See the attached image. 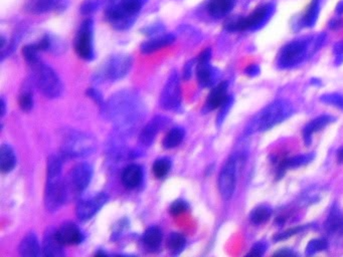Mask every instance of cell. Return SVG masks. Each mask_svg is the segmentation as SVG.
<instances>
[{
    "mask_svg": "<svg viewBox=\"0 0 343 257\" xmlns=\"http://www.w3.org/2000/svg\"><path fill=\"white\" fill-rule=\"evenodd\" d=\"M336 13L338 15H342L343 14V0H341V1L338 2V4L336 5Z\"/></svg>",
    "mask_w": 343,
    "mask_h": 257,
    "instance_id": "48",
    "label": "cell"
},
{
    "mask_svg": "<svg viewBox=\"0 0 343 257\" xmlns=\"http://www.w3.org/2000/svg\"><path fill=\"white\" fill-rule=\"evenodd\" d=\"M162 231L158 227H149L142 236L143 245L150 251L157 250L162 242Z\"/></svg>",
    "mask_w": 343,
    "mask_h": 257,
    "instance_id": "27",
    "label": "cell"
},
{
    "mask_svg": "<svg viewBox=\"0 0 343 257\" xmlns=\"http://www.w3.org/2000/svg\"><path fill=\"white\" fill-rule=\"evenodd\" d=\"M294 113L292 104L286 100H277L268 105L256 116L248 128V134L265 132L289 119Z\"/></svg>",
    "mask_w": 343,
    "mask_h": 257,
    "instance_id": "3",
    "label": "cell"
},
{
    "mask_svg": "<svg viewBox=\"0 0 343 257\" xmlns=\"http://www.w3.org/2000/svg\"><path fill=\"white\" fill-rule=\"evenodd\" d=\"M88 94L91 96V98L95 100L96 103H98V104H100V106H102V98L97 90H95L94 88H90L88 90Z\"/></svg>",
    "mask_w": 343,
    "mask_h": 257,
    "instance_id": "44",
    "label": "cell"
},
{
    "mask_svg": "<svg viewBox=\"0 0 343 257\" xmlns=\"http://www.w3.org/2000/svg\"><path fill=\"white\" fill-rule=\"evenodd\" d=\"M97 8V4L96 2H94V1H87L85 2L82 6H81V11L83 14H90L92 13L94 10H96Z\"/></svg>",
    "mask_w": 343,
    "mask_h": 257,
    "instance_id": "42",
    "label": "cell"
},
{
    "mask_svg": "<svg viewBox=\"0 0 343 257\" xmlns=\"http://www.w3.org/2000/svg\"><path fill=\"white\" fill-rule=\"evenodd\" d=\"M337 161L338 163H343V147L339 149V151L337 152Z\"/></svg>",
    "mask_w": 343,
    "mask_h": 257,
    "instance_id": "49",
    "label": "cell"
},
{
    "mask_svg": "<svg viewBox=\"0 0 343 257\" xmlns=\"http://www.w3.org/2000/svg\"><path fill=\"white\" fill-rule=\"evenodd\" d=\"M269 14V5L258 6L247 17H233L225 22V28L229 31H245L261 26Z\"/></svg>",
    "mask_w": 343,
    "mask_h": 257,
    "instance_id": "9",
    "label": "cell"
},
{
    "mask_svg": "<svg viewBox=\"0 0 343 257\" xmlns=\"http://www.w3.org/2000/svg\"><path fill=\"white\" fill-rule=\"evenodd\" d=\"M319 6H320V0H312L301 20L302 26H305V27L314 26L319 14Z\"/></svg>",
    "mask_w": 343,
    "mask_h": 257,
    "instance_id": "29",
    "label": "cell"
},
{
    "mask_svg": "<svg viewBox=\"0 0 343 257\" xmlns=\"http://www.w3.org/2000/svg\"><path fill=\"white\" fill-rule=\"evenodd\" d=\"M67 0H28L25 4V9L35 14L46 13L49 11H56L66 9Z\"/></svg>",
    "mask_w": 343,
    "mask_h": 257,
    "instance_id": "17",
    "label": "cell"
},
{
    "mask_svg": "<svg viewBox=\"0 0 343 257\" xmlns=\"http://www.w3.org/2000/svg\"><path fill=\"white\" fill-rule=\"evenodd\" d=\"M271 216V210L266 206H259L255 208L249 215L252 223L254 224H263L269 220Z\"/></svg>",
    "mask_w": 343,
    "mask_h": 257,
    "instance_id": "34",
    "label": "cell"
},
{
    "mask_svg": "<svg viewBox=\"0 0 343 257\" xmlns=\"http://www.w3.org/2000/svg\"><path fill=\"white\" fill-rule=\"evenodd\" d=\"M334 120L335 119L333 117L328 116V115H323V116H320V117H318V118H316L314 120H312L304 128V130H303V137H304L305 144L307 146H309L310 143H311L312 135H313L316 132L321 131L323 128L327 127L329 124L334 122Z\"/></svg>",
    "mask_w": 343,
    "mask_h": 257,
    "instance_id": "21",
    "label": "cell"
},
{
    "mask_svg": "<svg viewBox=\"0 0 343 257\" xmlns=\"http://www.w3.org/2000/svg\"><path fill=\"white\" fill-rule=\"evenodd\" d=\"M275 254L276 255H293L294 253L289 251V249H287L286 251H277Z\"/></svg>",
    "mask_w": 343,
    "mask_h": 257,
    "instance_id": "50",
    "label": "cell"
},
{
    "mask_svg": "<svg viewBox=\"0 0 343 257\" xmlns=\"http://www.w3.org/2000/svg\"><path fill=\"white\" fill-rule=\"evenodd\" d=\"M211 57V49L205 48L202 50L197 58L196 76L198 83L202 86H209L213 82V70L210 67L209 60Z\"/></svg>",
    "mask_w": 343,
    "mask_h": 257,
    "instance_id": "15",
    "label": "cell"
},
{
    "mask_svg": "<svg viewBox=\"0 0 343 257\" xmlns=\"http://www.w3.org/2000/svg\"><path fill=\"white\" fill-rule=\"evenodd\" d=\"M96 148V141L86 133L70 132L62 141L61 152L67 157H84L92 154Z\"/></svg>",
    "mask_w": 343,
    "mask_h": 257,
    "instance_id": "7",
    "label": "cell"
},
{
    "mask_svg": "<svg viewBox=\"0 0 343 257\" xmlns=\"http://www.w3.org/2000/svg\"><path fill=\"white\" fill-rule=\"evenodd\" d=\"M62 245L55 236V230H49L46 233L43 241V254L49 257H58L65 255V251L62 250Z\"/></svg>",
    "mask_w": 343,
    "mask_h": 257,
    "instance_id": "22",
    "label": "cell"
},
{
    "mask_svg": "<svg viewBox=\"0 0 343 257\" xmlns=\"http://www.w3.org/2000/svg\"><path fill=\"white\" fill-rule=\"evenodd\" d=\"M187 209H189V206H187L186 202H184L183 200H175L171 204L169 211H170V214L172 216H178V215L184 213Z\"/></svg>",
    "mask_w": 343,
    "mask_h": 257,
    "instance_id": "40",
    "label": "cell"
},
{
    "mask_svg": "<svg viewBox=\"0 0 343 257\" xmlns=\"http://www.w3.org/2000/svg\"><path fill=\"white\" fill-rule=\"evenodd\" d=\"M142 7V0H109L105 14L113 27L119 30L132 25Z\"/></svg>",
    "mask_w": 343,
    "mask_h": 257,
    "instance_id": "4",
    "label": "cell"
},
{
    "mask_svg": "<svg viewBox=\"0 0 343 257\" xmlns=\"http://www.w3.org/2000/svg\"><path fill=\"white\" fill-rule=\"evenodd\" d=\"M75 50L77 54L86 60L94 56L93 48V20L87 18L81 24L75 39Z\"/></svg>",
    "mask_w": 343,
    "mask_h": 257,
    "instance_id": "11",
    "label": "cell"
},
{
    "mask_svg": "<svg viewBox=\"0 0 343 257\" xmlns=\"http://www.w3.org/2000/svg\"><path fill=\"white\" fill-rule=\"evenodd\" d=\"M104 108L107 115L120 128H129L139 120L141 115L139 100L131 91H122L112 96Z\"/></svg>",
    "mask_w": 343,
    "mask_h": 257,
    "instance_id": "1",
    "label": "cell"
},
{
    "mask_svg": "<svg viewBox=\"0 0 343 257\" xmlns=\"http://www.w3.org/2000/svg\"><path fill=\"white\" fill-rule=\"evenodd\" d=\"M167 123H168V119H166L165 117L157 116L154 119H152L144 127V128L140 134L139 139L141 144L144 146H150L153 143L155 137L157 136V134L159 133L161 128L167 125Z\"/></svg>",
    "mask_w": 343,
    "mask_h": 257,
    "instance_id": "18",
    "label": "cell"
},
{
    "mask_svg": "<svg viewBox=\"0 0 343 257\" xmlns=\"http://www.w3.org/2000/svg\"><path fill=\"white\" fill-rule=\"evenodd\" d=\"M230 99L228 94V83L223 82L211 89L206 101V107L209 110L222 108Z\"/></svg>",
    "mask_w": 343,
    "mask_h": 257,
    "instance_id": "19",
    "label": "cell"
},
{
    "mask_svg": "<svg viewBox=\"0 0 343 257\" xmlns=\"http://www.w3.org/2000/svg\"><path fill=\"white\" fill-rule=\"evenodd\" d=\"M122 183L127 189L137 188L143 179L142 168L137 164H131L124 169L122 173Z\"/></svg>",
    "mask_w": 343,
    "mask_h": 257,
    "instance_id": "20",
    "label": "cell"
},
{
    "mask_svg": "<svg viewBox=\"0 0 343 257\" xmlns=\"http://www.w3.org/2000/svg\"><path fill=\"white\" fill-rule=\"evenodd\" d=\"M170 161L166 158L157 159L152 166V172L157 179L164 178L170 171Z\"/></svg>",
    "mask_w": 343,
    "mask_h": 257,
    "instance_id": "33",
    "label": "cell"
},
{
    "mask_svg": "<svg viewBox=\"0 0 343 257\" xmlns=\"http://www.w3.org/2000/svg\"><path fill=\"white\" fill-rule=\"evenodd\" d=\"M327 241L325 239H313L311 240L306 247V254L313 255L317 252L323 251L327 248Z\"/></svg>",
    "mask_w": 343,
    "mask_h": 257,
    "instance_id": "35",
    "label": "cell"
},
{
    "mask_svg": "<svg viewBox=\"0 0 343 257\" xmlns=\"http://www.w3.org/2000/svg\"><path fill=\"white\" fill-rule=\"evenodd\" d=\"M186 244L185 237L177 232H172L166 241V246L168 250L173 254H178L184 248Z\"/></svg>",
    "mask_w": 343,
    "mask_h": 257,
    "instance_id": "32",
    "label": "cell"
},
{
    "mask_svg": "<svg viewBox=\"0 0 343 257\" xmlns=\"http://www.w3.org/2000/svg\"><path fill=\"white\" fill-rule=\"evenodd\" d=\"M93 177V168L88 163H80L69 172L64 179L65 203L70 202L81 195L89 186Z\"/></svg>",
    "mask_w": 343,
    "mask_h": 257,
    "instance_id": "6",
    "label": "cell"
},
{
    "mask_svg": "<svg viewBox=\"0 0 343 257\" xmlns=\"http://www.w3.org/2000/svg\"><path fill=\"white\" fill-rule=\"evenodd\" d=\"M16 164V157L9 145L3 144L0 149V170L3 174L11 172Z\"/></svg>",
    "mask_w": 343,
    "mask_h": 257,
    "instance_id": "26",
    "label": "cell"
},
{
    "mask_svg": "<svg viewBox=\"0 0 343 257\" xmlns=\"http://www.w3.org/2000/svg\"><path fill=\"white\" fill-rule=\"evenodd\" d=\"M235 3L236 0H210L207 10L212 17L222 18L232 11Z\"/></svg>",
    "mask_w": 343,
    "mask_h": 257,
    "instance_id": "25",
    "label": "cell"
},
{
    "mask_svg": "<svg viewBox=\"0 0 343 257\" xmlns=\"http://www.w3.org/2000/svg\"><path fill=\"white\" fill-rule=\"evenodd\" d=\"M18 103H19V107L21 108L22 111L24 112H28L34 107V98H33V93H31L30 90H24L20 93L19 99H18Z\"/></svg>",
    "mask_w": 343,
    "mask_h": 257,
    "instance_id": "36",
    "label": "cell"
},
{
    "mask_svg": "<svg viewBox=\"0 0 343 257\" xmlns=\"http://www.w3.org/2000/svg\"><path fill=\"white\" fill-rule=\"evenodd\" d=\"M29 67L33 73V80L40 91L48 99H55L61 94L62 84L57 74L40 59Z\"/></svg>",
    "mask_w": 343,
    "mask_h": 257,
    "instance_id": "5",
    "label": "cell"
},
{
    "mask_svg": "<svg viewBox=\"0 0 343 257\" xmlns=\"http://www.w3.org/2000/svg\"><path fill=\"white\" fill-rule=\"evenodd\" d=\"M181 102V89L178 74L173 72L167 80L161 95L160 106L165 110H173L179 107Z\"/></svg>",
    "mask_w": 343,
    "mask_h": 257,
    "instance_id": "13",
    "label": "cell"
},
{
    "mask_svg": "<svg viewBox=\"0 0 343 257\" xmlns=\"http://www.w3.org/2000/svg\"><path fill=\"white\" fill-rule=\"evenodd\" d=\"M5 112H6V110H5V102H4V99L2 98L1 99V117H4Z\"/></svg>",
    "mask_w": 343,
    "mask_h": 257,
    "instance_id": "51",
    "label": "cell"
},
{
    "mask_svg": "<svg viewBox=\"0 0 343 257\" xmlns=\"http://www.w3.org/2000/svg\"><path fill=\"white\" fill-rule=\"evenodd\" d=\"M343 26V19L342 18H334L329 22V27L332 30L339 29Z\"/></svg>",
    "mask_w": 343,
    "mask_h": 257,
    "instance_id": "45",
    "label": "cell"
},
{
    "mask_svg": "<svg viewBox=\"0 0 343 257\" xmlns=\"http://www.w3.org/2000/svg\"><path fill=\"white\" fill-rule=\"evenodd\" d=\"M174 41L175 38L172 35H163L156 37L144 42L140 46V51L143 54H150L171 44Z\"/></svg>",
    "mask_w": 343,
    "mask_h": 257,
    "instance_id": "23",
    "label": "cell"
},
{
    "mask_svg": "<svg viewBox=\"0 0 343 257\" xmlns=\"http://www.w3.org/2000/svg\"><path fill=\"white\" fill-rule=\"evenodd\" d=\"M266 249H267V246H266V244H265V243H263V242L257 243V244H255V245L253 246V248H252L251 252L248 253V255L261 256V255H263V254L265 253Z\"/></svg>",
    "mask_w": 343,
    "mask_h": 257,
    "instance_id": "41",
    "label": "cell"
},
{
    "mask_svg": "<svg viewBox=\"0 0 343 257\" xmlns=\"http://www.w3.org/2000/svg\"><path fill=\"white\" fill-rule=\"evenodd\" d=\"M259 73H260V68L257 66V64H251V66H248L245 69V74L249 77H255L259 75Z\"/></svg>",
    "mask_w": 343,
    "mask_h": 257,
    "instance_id": "43",
    "label": "cell"
},
{
    "mask_svg": "<svg viewBox=\"0 0 343 257\" xmlns=\"http://www.w3.org/2000/svg\"><path fill=\"white\" fill-rule=\"evenodd\" d=\"M61 158L52 155L48 160L47 185L45 191V205L48 211H56L62 204L64 198V179L61 178Z\"/></svg>",
    "mask_w": 343,
    "mask_h": 257,
    "instance_id": "2",
    "label": "cell"
},
{
    "mask_svg": "<svg viewBox=\"0 0 343 257\" xmlns=\"http://www.w3.org/2000/svg\"><path fill=\"white\" fill-rule=\"evenodd\" d=\"M132 67L130 55L118 54L109 57L97 73V79L101 81H117L126 76Z\"/></svg>",
    "mask_w": 343,
    "mask_h": 257,
    "instance_id": "8",
    "label": "cell"
},
{
    "mask_svg": "<svg viewBox=\"0 0 343 257\" xmlns=\"http://www.w3.org/2000/svg\"><path fill=\"white\" fill-rule=\"evenodd\" d=\"M39 48L37 46L36 43L34 44H28V45H25L23 48H22V54H23V57L25 58V60L27 61L28 64L30 63H34L36 61L39 60V57H38V52H39Z\"/></svg>",
    "mask_w": 343,
    "mask_h": 257,
    "instance_id": "37",
    "label": "cell"
},
{
    "mask_svg": "<svg viewBox=\"0 0 343 257\" xmlns=\"http://www.w3.org/2000/svg\"><path fill=\"white\" fill-rule=\"evenodd\" d=\"M325 227L331 233L337 232L343 228V215L338 208L333 207L331 209V212L325 223Z\"/></svg>",
    "mask_w": 343,
    "mask_h": 257,
    "instance_id": "30",
    "label": "cell"
},
{
    "mask_svg": "<svg viewBox=\"0 0 343 257\" xmlns=\"http://www.w3.org/2000/svg\"><path fill=\"white\" fill-rule=\"evenodd\" d=\"M313 157H314L313 155L309 154V155H298L292 158L283 159L279 163L278 171L284 172L286 169H289V168H297V167L306 165L309 162H311V160L313 159Z\"/></svg>",
    "mask_w": 343,
    "mask_h": 257,
    "instance_id": "28",
    "label": "cell"
},
{
    "mask_svg": "<svg viewBox=\"0 0 343 257\" xmlns=\"http://www.w3.org/2000/svg\"><path fill=\"white\" fill-rule=\"evenodd\" d=\"M333 52L335 53L336 56L343 55V42H338L334 46H333Z\"/></svg>",
    "mask_w": 343,
    "mask_h": 257,
    "instance_id": "47",
    "label": "cell"
},
{
    "mask_svg": "<svg viewBox=\"0 0 343 257\" xmlns=\"http://www.w3.org/2000/svg\"><path fill=\"white\" fill-rule=\"evenodd\" d=\"M194 61H189L186 64H185V67H184V72H183V77L185 80H189L192 76V72H193V63Z\"/></svg>",
    "mask_w": 343,
    "mask_h": 257,
    "instance_id": "46",
    "label": "cell"
},
{
    "mask_svg": "<svg viewBox=\"0 0 343 257\" xmlns=\"http://www.w3.org/2000/svg\"><path fill=\"white\" fill-rule=\"evenodd\" d=\"M239 168V161L232 156L224 165L220 176H218V190L225 200H229L234 195L237 186V175Z\"/></svg>",
    "mask_w": 343,
    "mask_h": 257,
    "instance_id": "10",
    "label": "cell"
},
{
    "mask_svg": "<svg viewBox=\"0 0 343 257\" xmlns=\"http://www.w3.org/2000/svg\"><path fill=\"white\" fill-rule=\"evenodd\" d=\"M19 254L21 256L27 257H37L42 254V248L39 240L34 233L27 234L20 242L18 247Z\"/></svg>",
    "mask_w": 343,
    "mask_h": 257,
    "instance_id": "24",
    "label": "cell"
},
{
    "mask_svg": "<svg viewBox=\"0 0 343 257\" xmlns=\"http://www.w3.org/2000/svg\"><path fill=\"white\" fill-rule=\"evenodd\" d=\"M55 236L62 245H77L84 240V235L76 224L68 222L55 230Z\"/></svg>",
    "mask_w": 343,
    "mask_h": 257,
    "instance_id": "16",
    "label": "cell"
},
{
    "mask_svg": "<svg viewBox=\"0 0 343 257\" xmlns=\"http://www.w3.org/2000/svg\"><path fill=\"white\" fill-rule=\"evenodd\" d=\"M184 138V131L180 128H173L165 135L163 139V147L165 149H173L181 144Z\"/></svg>",
    "mask_w": 343,
    "mask_h": 257,
    "instance_id": "31",
    "label": "cell"
},
{
    "mask_svg": "<svg viewBox=\"0 0 343 257\" xmlns=\"http://www.w3.org/2000/svg\"><path fill=\"white\" fill-rule=\"evenodd\" d=\"M108 195L106 193L100 192L89 198L81 200L76 208V214L82 221H86L95 216L101 208L108 202Z\"/></svg>",
    "mask_w": 343,
    "mask_h": 257,
    "instance_id": "14",
    "label": "cell"
},
{
    "mask_svg": "<svg viewBox=\"0 0 343 257\" xmlns=\"http://www.w3.org/2000/svg\"><path fill=\"white\" fill-rule=\"evenodd\" d=\"M321 101L343 110V95L339 93H328L321 96Z\"/></svg>",
    "mask_w": 343,
    "mask_h": 257,
    "instance_id": "38",
    "label": "cell"
},
{
    "mask_svg": "<svg viewBox=\"0 0 343 257\" xmlns=\"http://www.w3.org/2000/svg\"><path fill=\"white\" fill-rule=\"evenodd\" d=\"M306 228V226H297V227H294V228H290L282 233H279L277 235L274 236V240L275 241H282V240H285V239H288L290 238L291 236L293 235H296L298 233H300L301 231H303L304 229Z\"/></svg>",
    "mask_w": 343,
    "mask_h": 257,
    "instance_id": "39",
    "label": "cell"
},
{
    "mask_svg": "<svg viewBox=\"0 0 343 257\" xmlns=\"http://www.w3.org/2000/svg\"><path fill=\"white\" fill-rule=\"evenodd\" d=\"M307 43L305 41H294L288 43L280 52V67L288 69L301 63L307 54Z\"/></svg>",
    "mask_w": 343,
    "mask_h": 257,
    "instance_id": "12",
    "label": "cell"
}]
</instances>
